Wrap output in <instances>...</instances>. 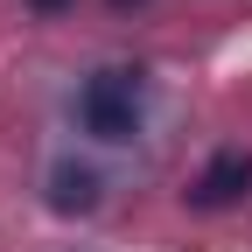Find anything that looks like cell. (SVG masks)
<instances>
[{"label": "cell", "mask_w": 252, "mask_h": 252, "mask_svg": "<svg viewBox=\"0 0 252 252\" xmlns=\"http://www.w3.org/2000/svg\"><path fill=\"white\" fill-rule=\"evenodd\" d=\"M77 112H84V133L133 140L140 133V77L133 70H98V77L77 91Z\"/></svg>", "instance_id": "obj_1"}, {"label": "cell", "mask_w": 252, "mask_h": 252, "mask_svg": "<svg viewBox=\"0 0 252 252\" xmlns=\"http://www.w3.org/2000/svg\"><path fill=\"white\" fill-rule=\"evenodd\" d=\"M245 189H252V154L245 147H217L203 161V175L189 182V203L196 210H231V203H245Z\"/></svg>", "instance_id": "obj_2"}, {"label": "cell", "mask_w": 252, "mask_h": 252, "mask_svg": "<svg viewBox=\"0 0 252 252\" xmlns=\"http://www.w3.org/2000/svg\"><path fill=\"white\" fill-rule=\"evenodd\" d=\"M49 203H56L63 217H84V210H98V175H91V168H77V161H63V168L49 175Z\"/></svg>", "instance_id": "obj_3"}, {"label": "cell", "mask_w": 252, "mask_h": 252, "mask_svg": "<svg viewBox=\"0 0 252 252\" xmlns=\"http://www.w3.org/2000/svg\"><path fill=\"white\" fill-rule=\"evenodd\" d=\"M28 7H35V14H70L77 0H28Z\"/></svg>", "instance_id": "obj_4"}, {"label": "cell", "mask_w": 252, "mask_h": 252, "mask_svg": "<svg viewBox=\"0 0 252 252\" xmlns=\"http://www.w3.org/2000/svg\"><path fill=\"white\" fill-rule=\"evenodd\" d=\"M112 7H119V14H126V7H140V0H112Z\"/></svg>", "instance_id": "obj_5"}]
</instances>
